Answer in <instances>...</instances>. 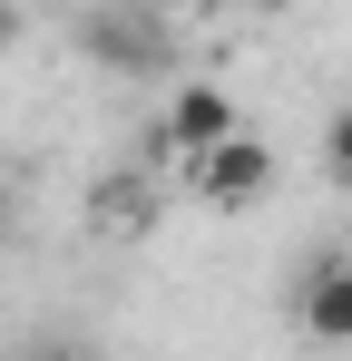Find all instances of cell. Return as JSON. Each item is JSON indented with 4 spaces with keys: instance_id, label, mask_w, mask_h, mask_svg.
<instances>
[{
    "instance_id": "3",
    "label": "cell",
    "mask_w": 352,
    "mask_h": 361,
    "mask_svg": "<svg viewBox=\"0 0 352 361\" xmlns=\"http://www.w3.org/2000/svg\"><path fill=\"white\" fill-rule=\"evenodd\" d=\"M293 322H303V342L352 352V254H323V264L293 283Z\"/></svg>"
},
{
    "instance_id": "4",
    "label": "cell",
    "mask_w": 352,
    "mask_h": 361,
    "mask_svg": "<svg viewBox=\"0 0 352 361\" xmlns=\"http://www.w3.org/2000/svg\"><path fill=\"white\" fill-rule=\"evenodd\" d=\"M78 39H88V49H108L117 68H157V59H167V20H147V10H127V0H117L108 20H88Z\"/></svg>"
},
{
    "instance_id": "2",
    "label": "cell",
    "mask_w": 352,
    "mask_h": 361,
    "mask_svg": "<svg viewBox=\"0 0 352 361\" xmlns=\"http://www.w3.org/2000/svg\"><path fill=\"white\" fill-rule=\"evenodd\" d=\"M235 127H245V108H235L225 88H216V78H186V88L167 98V127H157V147H167L176 166H186V157H206V147H225Z\"/></svg>"
},
{
    "instance_id": "10",
    "label": "cell",
    "mask_w": 352,
    "mask_h": 361,
    "mask_svg": "<svg viewBox=\"0 0 352 361\" xmlns=\"http://www.w3.org/2000/svg\"><path fill=\"white\" fill-rule=\"evenodd\" d=\"M59 361H88V352H59Z\"/></svg>"
},
{
    "instance_id": "6",
    "label": "cell",
    "mask_w": 352,
    "mask_h": 361,
    "mask_svg": "<svg viewBox=\"0 0 352 361\" xmlns=\"http://www.w3.org/2000/svg\"><path fill=\"white\" fill-rule=\"evenodd\" d=\"M20 30H30V10H20V0H0V59L20 49Z\"/></svg>"
},
{
    "instance_id": "8",
    "label": "cell",
    "mask_w": 352,
    "mask_h": 361,
    "mask_svg": "<svg viewBox=\"0 0 352 361\" xmlns=\"http://www.w3.org/2000/svg\"><path fill=\"white\" fill-rule=\"evenodd\" d=\"M10 195H20V166H10V157H0V215H10Z\"/></svg>"
},
{
    "instance_id": "9",
    "label": "cell",
    "mask_w": 352,
    "mask_h": 361,
    "mask_svg": "<svg viewBox=\"0 0 352 361\" xmlns=\"http://www.w3.org/2000/svg\"><path fill=\"white\" fill-rule=\"evenodd\" d=\"M254 10H293V0H254Z\"/></svg>"
},
{
    "instance_id": "5",
    "label": "cell",
    "mask_w": 352,
    "mask_h": 361,
    "mask_svg": "<svg viewBox=\"0 0 352 361\" xmlns=\"http://www.w3.org/2000/svg\"><path fill=\"white\" fill-rule=\"evenodd\" d=\"M323 166H333V185H352V108L323 118Z\"/></svg>"
},
{
    "instance_id": "1",
    "label": "cell",
    "mask_w": 352,
    "mask_h": 361,
    "mask_svg": "<svg viewBox=\"0 0 352 361\" xmlns=\"http://www.w3.org/2000/svg\"><path fill=\"white\" fill-rule=\"evenodd\" d=\"M186 195H196V205H216V215H245V205H264V195H274V147H264L254 127H235L225 147L186 157Z\"/></svg>"
},
{
    "instance_id": "7",
    "label": "cell",
    "mask_w": 352,
    "mask_h": 361,
    "mask_svg": "<svg viewBox=\"0 0 352 361\" xmlns=\"http://www.w3.org/2000/svg\"><path fill=\"white\" fill-rule=\"evenodd\" d=\"M127 10H147V20H167V30H176V20H186V10H206V0H127Z\"/></svg>"
}]
</instances>
